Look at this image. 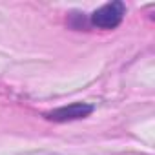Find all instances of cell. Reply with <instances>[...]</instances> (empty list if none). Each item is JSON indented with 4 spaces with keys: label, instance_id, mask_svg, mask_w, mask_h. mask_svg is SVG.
Instances as JSON below:
<instances>
[{
    "label": "cell",
    "instance_id": "7a4b0ae2",
    "mask_svg": "<svg viewBox=\"0 0 155 155\" xmlns=\"http://www.w3.org/2000/svg\"><path fill=\"white\" fill-rule=\"evenodd\" d=\"M91 111H93V106H91V104L75 102V104H69V106L57 108V110H53V111L46 113V117H48V119H51V120H57V122H66V120L84 119V117H88Z\"/></svg>",
    "mask_w": 155,
    "mask_h": 155
},
{
    "label": "cell",
    "instance_id": "6da1fadb",
    "mask_svg": "<svg viewBox=\"0 0 155 155\" xmlns=\"http://www.w3.org/2000/svg\"><path fill=\"white\" fill-rule=\"evenodd\" d=\"M124 13H126V8L122 2H119V0L108 2L91 13V24L101 28V29H111V28H117L120 24Z\"/></svg>",
    "mask_w": 155,
    "mask_h": 155
}]
</instances>
